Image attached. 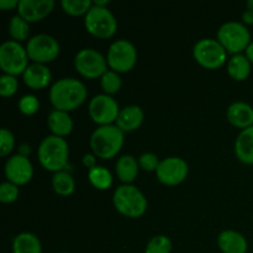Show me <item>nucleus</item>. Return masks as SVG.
<instances>
[{
  "label": "nucleus",
  "instance_id": "obj_16",
  "mask_svg": "<svg viewBox=\"0 0 253 253\" xmlns=\"http://www.w3.org/2000/svg\"><path fill=\"white\" fill-rule=\"evenodd\" d=\"M24 83L34 90L47 88L52 81V72L46 64L31 63L22 74Z\"/></svg>",
  "mask_w": 253,
  "mask_h": 253
},
{
  "label": "nucleus",
  "instance_id": "obj_30",
  "mask_svg": "<svg viewBox=\"0 0 253 253\" xmlns=\"http://www.w3.org/2000/svg\"><path fill=\"white\" fill-rule=\"evenodd\" d=\"M173 245L172 241L166 235H156L147 242L145 253H170Z\"/></svg>",
  "mask_w": 253,
  "mask_h": 253
},
{
  "label": "nucleus",
  "instance_id": "obj_32",
  "mask_svg": "<svg viewBox=\"0 0 253 253\" xmlns=\"http://www.w3.org/2000/svg\"><path fill=\"white\" fill-rule=\"evenodd\" d=\"M19 89V81L15 76L1 74L0 77V94L2 98H10L14 95Z\"/></svg>",
  "mask_w": 253,
  "mask_h": 253
},
{
  "label": "nucleus",
  "instance_id": "obj_13",
  "mask_svg": "<svg viewBox=\"0 0 253 253\" xmlns=\"http://www.w3.org/2000/svg\"><path fill=\"white\" fill-rule=\"evenodd\" d=\"M188 174H189V166L187 161L175 156L161 161L156 170L157 179L168 187H174L183 183L187 179Z\"/></svg>",
  "mask_w": 253,
  "mask_h": 253
},
{
  "label": "nucleus",
  "instance_id": "obj_23",
  "mask_svg": "<svg viewBox=\"0 0 253 253\" xmlns=\"http://www.w3.org/2000/svg\"><path fill=\"white\" fill-rule=\"evenodd\" d=\"M252 63L249 61L246 54H234L227 61V73L234 81L244 82L251 74Z\"/></svg>",
  "mask_w": 253,
  "mask_h": 253
},
{
  "label": "nucleus",
  "instance_id": "obj_35",
  "mask_svg": "<svg viewBox=\"0 0 253 253\" xmlns=\"http://www.w3.org/2000/svg\"><path fill=\"white\" fill-rule=\"evenodd\" d=\"M160 163L161 161L158 160V156L153 152H145L138 157L140 168L145 172H156Z\"/></svg>",
  "mask_w": 253,
  "mask_h": 253
},
{
  "label": "nucleus",
  "instance_id": "obj_42",
  "mask_svg": "<svg viewBox=\"0 0 253 253\" xmlns=\"http://www.w3.org/2000/svg\"><path fill=\"white\" fill-rule=\"evenodd\" d=\"M246 6H247V9L253 11V0H249V1L246 2Z\"/></svg>",
  "mask_w": 253,
  "mask_h": 253
},
{
  "label": "nucleus",
  "instance_id": "obj_22",
  "mask_svg": "<svg viewBox=\"0 0 253 253\" xmlns=\"http://www.w3.org/2000/svg\"><path fill=\"white\" fill-rule=\"evenodd\" d=\"M138 169H140L138 160L132 155H124L116 161V174L124 184H132V182H135L137 178Z\"/></svg>",
  "mask_w": 253,
  "mask_h": 253
},
{
  "label": "nucleus",
  "instance_id": "obj_37",
  "mask_svg": "<svg viewBox=\"0 0 253 253\" xmlns=\"http://www.w3.org/2000/svg\"><path fill=\"white\" fill-rule=\"evenodd\" d=\"M20 4V0H0V9L2 11H9V10H17Z\"/></svg>",
  "mask_w": 253,
  "mask_h": 253
},
{
  "label": "nucleus",
  "instance_id": "obj_5",
  "mask_svg": "<svg viewBox=\"0 0 253 253\" xmlns=\"http://www.w3.org/2000/svg\"><path fill=\"white\" fill-rule=\"evenodd\" d=\"M217 41L222 44L227 53L240 54L246 51L251 43V32L244 22L227 21L217 30Z\"/></svg>",
  "mask_w": 253,
  "mask_h": 253
},
{
  "label": "nucleus",
  "instance_id": "obj_18",
  "mask_svg": "<svg viewBox=\"0 0 253 253\" xmlns=\"http://www.w3.org/2000/svg\"><path fill=\"white\" fill-rule=\"evenodd\" d=\"M145 120V113L138 105H127L120 110L115 125L125 132L136 131Z\"/></svg>",
  "mask_w": 253,
  "mask_h": 253
},
{
  "label": "nucleus",
  "instance_id": "obj_9",
  "mask_svg": "<svg viewBox=\"0 0 253 253\" xmlns=\"http://www.w3.org/2000/svg\"><path fill=\"white\" fill-rule=\"evenodd\" d=\"M193 57L207 69H217L227 62V52L217 40L202 39L193 47Z\"/></svg>",
  "mask_w": 253,
  "mask_h": 253
},
{
  "label": "nucleus",
  "instance_id": "obj_11",
  "mask_svg": "<svg viewBox=\"0 0 253 253\" xmlns=\"http://www.w3.org/2000/svg\"><path fill=\"white\" fill-rule=\"evenodd\" d=\"M74 68L82 77L98 79L109 69L106 57L95 48H83L74 57Z\"/></svg>",
  "mask_w": 253,
  "mask_h": 253
},
{
  "label": "nucleus",
  "instance_id": "obj_12",
  "mask_svg": "<svg viewBox=\"0 0 253 253\" xmlns=\"http://www.w3.org/2000/svg\"><path fill=\"white\" fill-rule=\"evenodd\" d=\"M120 110L118 101L108 94H96L89 101V116L99 126L114 125Z\"/></svg>",
  "mask_w": 253,
  "mask_h": 253
},
{
  "label": "nucleus",
  "instance_id": "obj_29",
  "mask_svg": "<svg viewBox=\"0 0 253 253\" xmlns=\"http://www.w3.org/2000/svg\"><path fill=\"white\" fill-rule=\"evenodd\" d=\"M61 6L66 14L71 16H85L89 10L93 6V1L90 0H62Z\"/></svg>",
  "mask_w": 253,
  "mask_h": 253
},
{
  "label": "nucleus",
  "instance_id": "obj_26",
  "mask_svg": "<svg viewBox=\"0 0 253 253\" xmlns=\"http://www.w3.org/2000/svg\"><path fill=\"white\" fill-rule=\"evenodd\" d=\"M88 179L90 184L99 190H106L113 185V174L103 166H96L89 170Z\"/></svg>",
  "mask_w": 253,
  "mask_h": 253
},
{
  "label": "nucleus",
  "instance_id": "obj_36",
  "mask_svg": "<svg viewBox=\"0 0 253 253\" xmlns=\"http://www.w3.org/2000/svg\"><path fill=\"white\" fill-rule=\"evenodd\" d=\"M96 156L94 155V153H85V155L83 156V160H82V162H83V166L84 167L88 168L89 170L93 169L94 167H96Z\"/></svg>",
  "mask_w": 253,
  "mask_h": 253
},
{
  "label": "nucleus",
  "instance_id": "obj_21",
  "mask_svg": "<svg viewBox=\"0 0 253 253\" xmlns=\"http://www.w3.org/2000/svg\"><path fill=\"white\" fill-rule=\"evenodd\" d=\"M235 155L245 165H253V126L239 133L235 141Z\"/></svg>",
  "mask_w": 253,
  "mask_h": 253
},
{
  "label": "nucleus",
  "instance_id": "obj_43",
  "mask_svg": "<svg viewBox=\"0 0 253 253\" xmlns=\"http://www.w3.org/2000/svg\"><path fill=\"white\" fill-rule=\"evenodd\" d=\"M61 253H68V252H61Z\"/></svg>",
  "mask_w": 253,
  "mask_h": 253
},
{
  "label": "nucleus",
  "instance_id": "obj_7",
  "mask_svg": "<svg viewBox=\"0 0 253 253\" xmlns=\"http://www.w3.org/2000/svg\"><path fill=\"white\" fill-rule=\"evenodd\" d=\"M29 54L26 47L20 42L9 40L2 42L0 46V68L2 73L17 77L24 74L29 64Z\"/></svg>",
  "mask_w": 253,
  "mask_h": 253
},
{
  "label": "nucleus",
  "instance_id": "obj_8",
  "mask_svg": "<svg viewBox=\"0 0 253 253\" xmlns=\"http://www.w3.org/2000/svg\"><path fill=\"white\" fill-rule=\"evenodd\" d=\"M106 61L111 71L119 74L126 73L130 72L137 62V49L128 40H116L109 46Z\"/></svg>",
  "mask_w": 253,
  "mask_h": 253
},
{
  "label": "nucleus",
  "instance_id": "obj_39",
  "mask_svg": "<svg viewBox=\"0 0 253 253\" xmlns=\"http://www.w3.org/2000/svg\"><path fill=\"white\" fill-rule=\"evenodd\" d=\"M30 152H31V150H30V146L27 145V143H22V145H20L19 155L25 156V157H29Z\"/></svg>",
  "mask_w": 253,
  "mask_h": 253
},
{
  "label": "nucleus",
  "instance_id": "obj_2",
  "mask_svg": "<svg viewBox=\"0 0 253 253\" xmlns=\"http://www.w3.org/2000/svg\"><path fill=\"white\" fill-rule=\"evenodd\" d=\"M39 162L46 170L52 173L61 172L68 165L69 146L66 138L58 136H46L37 148Z\"/></svg>",
  "mask_w": 253,
  "mask_h": 253
},
{
  "label": "nucleus",
  "instance_id": "obj_3",
  "mask_svg": "<svg viewBox=\"0 0 253 253\" xmlns=\"http://www.w3.org/2000/svg\"><path fill=\"white\" fill-rule=\"evenodd\" d=\"M125 133L116 125L99 126L93 131L89 140L94 155L101 160H110L121 151Z\"/></svg>",
  "mask_w": 253,
  "mask_h": 253
},
{
  "label": "nucleus",
  "instance_id": "obj_38",
  "mask_svg": "<svg viewBox=\"0 0 253 253\" xmlns=\"http://www.w3.org/2000/svg\"><path fill=\"white\" fill-rule=\"evenodd\" d=\"M242 22L245 25H253V11L251 10H245L242 12Z\"/></svg>",
  "mask_w": 253,
  "mask_h": 253
},
{
  "label": "nucleus",
  "instance_id": "obj_17",
  "mask_svg": "<svg viewBox=\"0 0 253 253\" xmlns=\"http://www.w3.org/2000/svg\"><path fill=\"white\" fill-rule=\"evenodd\" d=\"M227 121L237 128H249L253 126V108L245 101H235L227 108Z\"/></svg>",
  "mask_w": 253,
  "mask_h": 253
},
{
  "label": "nucleus",
  "instance_id": "obj_19",
  "mask_svg": "<svg viewBox=\"0 0 253 253\" xmlns=\"http://www.w3.org/2000/svg\"><path fill=\"white\" fill-rule=\"evenodd\" d=\"M217 246L222 253H247L249 242L246 237L235 230H224L217 236Z\"/></svg>",
  "mask_w": 253,
  "mask_h": 253
},
{
  "label": "nucleus",
  "instance_id": "obj_10",
  "mask_svg": "<svg viewBox=\"0 0 253 253\" xmlns=\"http://www.w3.org/2000/svg\"><path fill=\"white\" fill-rule=\"evenodd\" d=\"M26 51L32 63L47 64L57 59L61 52V46L51 35L37 34L30 37L26 43Z\"/></svg>",
  "mask_w": 253,
  "mask_h": 253
},
{
  "label": "nucleus",
  "instance_id": "obj_24",
  "mask_svg": "<svg viewBox=\"0 0 253 253\" xmlns=\"http://www.w3.org/2000/svg\"><path fill=\"white\" fill-rule=\"evenodd\" d=\"M12 253H42V244L36 235L20 232L12 240Z\"/></svg>",
  "mask_w": 253,
  "mask_h": 253
},
{
  "label": "nucleus",
  "instance_id": "obj_40",
  "mask_svg": "<svg viewBox=\"0 0 253 253\" xmlns=\"http://www.w3.org/2000/svg\"><path fill=\"white\" fill-rule=\"evenodd\" d=\"M245 54H246V57H247V58H249V61L253 64V41L249 44L247 49H246V51H245Z\"/></svg>",
  "mask_w": 253,
  "mask_h": 253
},
{
  "label": "nucleus",
  "instance_id": "obj_20",
  "mask_svg": "<svg viewBox=\"0 0 253 253\" xmlns=\"http://www.w3.org/2000/svg\"><path fill=\"white\" fill-rule=\"evenodd\" d=\"M47 126H48L52 135L64 138L72 133L74 123L69 113L53 109L47 116Z\"/></svg>",
  "mask_w": 253,
  "mask_h": 253
},
{
  "label": "nucleus",
  "instance_id": "obj_1",
  "mask_svg": "<svg viewBox=\"0 0 253 253\" xmlns=\"http://www.w3.org/2000/svg\"><path fill=\"white\" fill-rule=\"evenodd\" d=\"M48 96L53 109L71 113L86 100L88 90L82 81L66 77L52 84Z\"/></svg>",
  "mask_w": 253,
  "mask_h": 253
},
{
  "label": "nucleus",
  "instance_id": "obj_4",
  "mask_svg": "<svg viewBox=\"0 0 253 253\" xmlns=\"http://www.w3.org/2000/svg\"><path fill=\"white\" fill-rule=\"evenodd\" d=\"M113 204L121 215L137 219L145 215L148 203L145 194L133 184H123L113 194Z\"/></svg>",
  "mask_w": 253,
  "mask_h": 253
},
{
  "label": "nucleus",
  "instance_id": "obj_14",
  "mask_svg": "<svg viewBox=\"0 0 253 253\" xmlns=\"http://www.w3.org/2000/svg\"><path fill=\"white\" fill-rule=\"evenodd\" d=\"M4 173L7 182L21 187L27 184L34 177V166L29 157L17 153L7 158L4 166Z\"/></svg>",
  "mask_w": 253,
  "mask_h": 253
},
{
  "label": "nucleus",
  "instance_id": "obj_28",
  "mask_svg": "<svg viewBox=\"0 0 253 253\" xmlns=\"http://www.w3.org/2000/svg\"><path fill=\"white\" fill-rule=\"evenodd\" d=\"M100 85L104 94H108V95L113 96L114 94L120 91L121 85H123V81H121L120 74L111 71V69H108V71L104 73V76L100 78Z\"/></svg>",
  "mask_w": 253,
  "mask_h": 253
},
{
  "label": "nucleus",
  "instance_id": "obj_15",
  "mask_svg": "<svg viewBox=\"0 0 253 253\" xmlns=\"http://www.w3.org/2000/svg\"><path fill=\"white\" fill-rule=\"evenodd\" d=\"M56 6L54 0H20L17 15L26 20L29 24L39 22L46 19Z\"/></svg>",
  "mask_w": 253,
  "mask_h": 253
},
{
  "label": "nucleus",
  "instance_id": "obj_31",
  "mask_svg": "<svg viewBox=\"0 0 253 253\" xmlns=\"http://www.w3.org/2000/svg\"><path fill=\"white\" fill-rule=\"evenodd\" d=\"M17 106H19V110L21 111L24 115L31 116L35 115V114L39 111L40 100L36 95H34V94H25V95H22L21 98H20Z\"/></svg>",
  "mask_w": 253,
  "mask_h": 253
},
{
  "label": "nucleus",
  "instance_id": "obj_33",
  "mask_svg": "<svg viewBox=\"0 0 253 253\" xmlns=\"http://www.w3.org/2000/svg\"><path fill=\"white\" fill-rule=\"evenodd\" d=\"M20 195V187L10 182H4L0 185V202L2 204H11L16 202Z\"/></svg>",
  "mask_w": 253,
  "mask_h": 253
},
{
  "label": "nucleus",
  "instance_id": "obj_34",
  "mask_svg": "<svg viewBox=\"0 0 253 253\" xmlns=\"http://www.w3.org/2000/svg\"><path fill=\"white\" fill-rule=\"evenodd\" d=\"M15 148V136L9 128L2 127L0 131V156L6 157Z\"/></svg>",
  "mask_w": 253,
  "mask_h": 253
},
{
  "label": "nucleus",
  "instance_id": "obj_27",
  "mask_svg": "<svg viewBox=\"0 0 253 253\" xmlns=\"http://www.w3.org/2000/svg\"><path fill=\"white\" fill-rule=\"evenodd\" d=\"M9 35L14 41L20 42L29 41L30 36V24L25 19H22L20 15H14L9 22Z\"/></svg>",
  "mask_w": 253,
  "mask_h": 253
},
{
  "label": "nucleus",
  "instance_id": "obj_25",
  "mask_svg": "<svg viewBox=\"0 0 253 253\" xmlns=\"http://www.w3.org/2000/svg\"><path fill=\"white\" fill-rule=\"evenodd\" d=\"M51 183L54 192L61 197H69L76 190V180H74L73 175L67 170L53 173Z\"/></svg>",
  "mask_w": 253,
  "mask_h": 253
},
{
  "label": "nucleus",
  "instance_id": "obj_6",
  "mask_svg": "<svg viewBox=\"0 0 253 253\" xmlns=\"http://www.w3.org/2000/svg\"><path fill=\"white\" fill-rule=\"evenodd\" d=\"M85 30L94 37L108 40L116 34L118 20L109 7H100L93 5L88 14L84 16Z\"/></svg>",
  "mask_w": 253,
  "mask_h": 253
},
{
  "label": "nucleus",
  "instance_id": "obj_41",
  "mask_svg": "<svg viewBox=\"0 0 253 253\" xmlns=\"http://www.w3.org/2000/svg\"><path fill=\"white\" fill-rule=\"evenodd\" d=\"M109 4H110L109 0H94L93 1V5H95V6H100V7H108Z\"/></svg>",
  "mask_w": 253,
  "mask_h": 253
}]
</instances>
